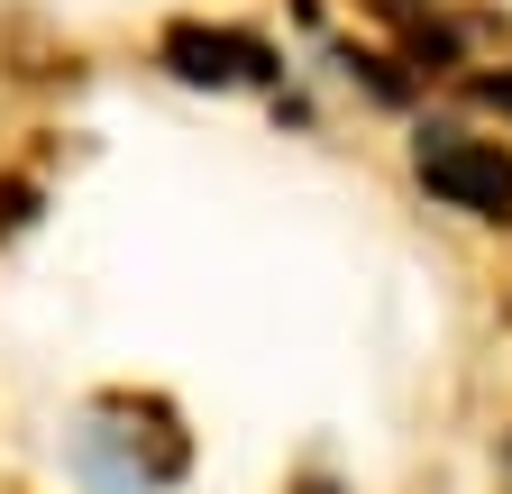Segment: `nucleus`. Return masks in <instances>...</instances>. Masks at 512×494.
Wrapping results in <instances>:
<instances>
[{"instance_id":"1","label":"nucleus","mask_w":512,"mask_h":494,"mask_svg":"<svg viewBox=\"0 0 512 494\" xmlns=\"http://www.w3.org/2000/svg\"><path fill=\"white\" fill-rule=\"evenodd\" d=\"M183 467H192L183 421L147 394H101L64 421V476L83 494H165L183 485Z\"/></svg>"},{"instance_id":"2","label":"nucleus","mask_w":512,"mask_h":494,"mask_svg":"<svg viewBox=\"0 0 512 494\" xmlns=\"http://www.w3.org/2000/svg\"><path fill=\"white\" fill-rule=\"evenodd\" d=\"M421 183L448 202V211H476V220H512V147L494 138H458V129H430L412 147Z\"/></svg>"},{"instance_id":"3","label":"nucleus","mask_w":512,"mask_h":494,"mask_svg":"<svg viewBox=\"0 0 512 494\" xmlns=\"http://www.w3.org/2000/svg\"><path fill=\"white\" fill-rule=\"evenodd\" d=\"M165 65L183 74V83H211V92H229V83H275V55L256 46V37H238V28H165Z\"/></svg>"},{"instance_id":"4","label":"nucleus","mask_w":512,"mask_h":494,"mask_svg":"<svg viewBox=\"0 0 512 494\" xmlns=\"http://www.w3.org/2000/svg\"><path fill=\"white\" fill-rule=\"evenodd\" d=\"M28 220H37V183L0 174V238H10V229H28Z\"/></svg>"}]
</instances>
